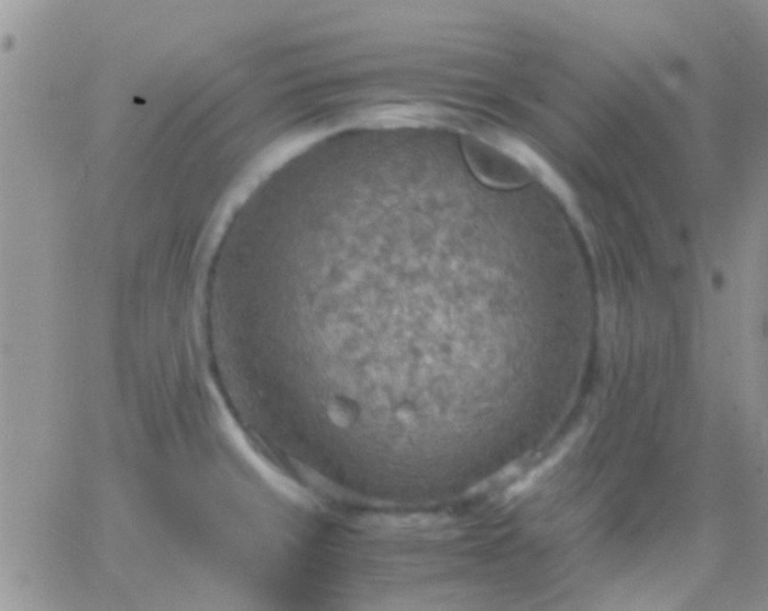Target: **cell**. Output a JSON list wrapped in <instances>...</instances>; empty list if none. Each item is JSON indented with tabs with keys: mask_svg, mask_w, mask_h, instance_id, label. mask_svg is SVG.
Masks as SVG:
<instances>
[{
	"mask_svg": "<svg viewBox=\"0 0 768 611\" xmlns=\"http://www.w3.org/2000/svg\"><path fill=\"white\" fill-rule=\"evenodd\" d=\"M569 447L570 443L567 444V446H563L561 449H558L554 455H551L550 458L546 459L542 465L532 470L531 473L523 478L521 482L514 484L509 491V496L520 495L528 491V489L539 481L544 474L552 470L555 466L563 459Z\"/></svg>",
	"mask_w": 768,
	"mask_h": 611,
	"instance_id": "cell-2",
	"label": "cell"
},
{
	"mask_svg": "<svg viewBox=\"0 0 768 611\" xmlns=\"http://www.w3.org/2000/svg\"><path fill=\"white\" fill-rule=\"evenodd\" d=\"M523 151L521 143L509 140H472L466 144L472 169L482 183L497 188H514L530 183L532 173L523 161Z\"/></svg>",
	"mask_w": 768,
	"mask_h": 611,
	"instance_id": "cell-1",
	"label": "cell"
}]
</instances>
